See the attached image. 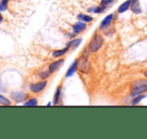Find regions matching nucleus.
I'll return each mask as SVG.
<instances>
[{"label": "nucleus", "mask_w": 147, "mask_h": 139, "mask_svg": "<svg viewBox=\"0 0 147 139\" xmlns=\"http://www.w3.org/2000/svg\"><path fill=\"white\" fill-rule=\"evenodd\" d=\"M90 55L91 53L88 49V47H85L82 51L80 55V57H78L79 59V65H78V71L80 73H82L83 75H88L90 74L91 71V63H90Z\"/></svg>", "instance_id": "obj_1"}, {"label": "nucleus", "mask_w": 147, "mask_h": 139, "mask_svg": "<svg viewBox=\"0 0 147 139\" xmlns=\"http://www.w3.org/2000/svg\"><path fill=\"white\" fill-rule=\"evenodd\" d=\"M141 94H147V78L138 79L130 84V98Z\"/></svg>", "instance_id": "obj_2"}, {"label": "nucleus", "mask_w": 147, "mask_h": 139, "mask_svg": "<svg viewBox=\"0 0 147 139\" xmlns=\"http://www.w3.org/2000/svg\"><path fill=\"white\" fill-rule=\"evenodd\" d=\"M104 43L105 40L103 35L98 30H96L94 32V34L92 35V37H91L89 43L87 45V47H88L91 53H97L103 47Z\"/></svg>", "instance_id": "obj_3"}, {"label": "nucleus", "mask_w": 147, "mask_h": 139, "mask_svg": "<svg viewBox=\"0 0 147 139\" xmlns=\"http://www.w3.org/2000/svg\"><path fill=\"white\" fill-rule=\"evenodd\" d=\"M29 94L22 90H12L9 93V98L12 101V103L16 105L23 104L28 99Z\"/></svg>", "instance_id": "obj_4"}, {"label": "nucleus", "mask_w": 147, "mask_h": 139, "mask_svg": "<svg viewBox=\"0 0 147 139\" xmlns=\"http://www.w3.org/2000/svg\"><path fill=\"white\" fill-rule=\"evenodd\" d=\"M47 80H38L36 82H31L28 85V91L30 94L32 95H37L40 94L41 92L45 90V88L47 87Z\"/></svg>", "instance_id": "obj_5"}, {"label": "nucleus", "mask_w": 147, "mask_h": 139, "mask_svg": "<svg viewBox=\"0 0 147 139\" xmlns=\"http://www.w3.org/2000/svg\"><path fill=\"white\" fill-rule=\"evenodd\" d=\"M65 61V59H61V57L55 59L53 61L49 63V65H47V69H49V71L51 73V74H55V73H57L59 70H61V67H63Z\"/></svg>", "instance_id": "obj_6"}, {"label": "nucleus", "mask_w": 147, "mask_h": 139, "mask_svg": "<svg viewBox=\"0 0 147 139\" xmlns=\"http://www.w3.org/2000/svg\"><path fill=\"white\" fill-rule=\"evenodd\" d=\"M53 106L63 105V85H59L55 89L53 98Z\"/></svg>", "instance_id": "obj_7"}, {"label": "nucleus", "mask_w": 147, "mask_h": 139, "mask_svg": "<svg viewBox=\"0 0 147 139\" xmlns=\"http://www.w3.org/2000/svg\"><path fill=\"white\" fill-rule=\"evenodd\" d=\"M88 28V23L83 22L81 20H78L77 22H75L73 25H71V31H74L77 34H81V33L85 32Z\"/></svg>", "instance_id": "obj_8"}, {"label": "nucleus", "mask_w": 147, "mask_h": 139, "mask_svg": "<svg viewBox=\"0 0 147 139\" xmlns=\"http://www.w3.org/2000/svg\"><path fill=\"white\" fill-rule=\"evenodd\" d=\"M114 16H115L114 13H110V14L106 15V17H104V18L102 19V21L100 22V25H99V30L103 31L104 29H106L107 27L111 26L112 22L114 21Z\"/></svg>", "instance_id": "obj_9"}, {"label": "nucleus", "mask_w": 147, "mask_h": 139, "mask_svg": "<svg viewBox=\"0 0 147 139\" xmlns=\"http://www.w3.org/2000/svg\"><path fill=\"white\" fill-rule=\"evenodd\" d=\"M78 65H79V59H76L73 63L69 65V69L67 70V72H65V79H69V78H71L74 75L76 74L77 71H78Z\"/></svg>", "instance_id": "obj_10"}, {"label": "nucleus", "mask_w": 147, "mask_h": 139, "mask_svg": "<svg viewBox=\"0 0 147 139\" xmlns=\"http://www.w3.org/2000/svg\"><path fill=\"white\" fill-rule=\"evenodd\" d=\"M130 10L135 15H139L142 13V7H141L140 4V0H131Z\"/></svg>", "instance_id": "obj_11"}, {"label": "nucleus", "mask_w": 147, "mask_h": 139, "mask_svg": "<svg viewBox=\"0 0 147 139\" xmlns=\"http://www.w3.org/2000/svg\"><path fill=\"white\" fill-rule=\"evenodd\" d=\"M83 43V37H75V38L73 39H69V41L67 43V45L65 47H67L69 49H73V51H75V49H77L81 45V43Z\"/></svg>", "instance_id": "obj_12"}, {"label": "nucleus", "mask_w": 147, "mask_h": 139, "mask_svg": "<svg viewBox=\"0 0 147 139\" xmlns=\"http://www.w3.org/2000/svg\"><path fill=\"white\" fill-rule=\"evenodd\" d=\"M69 51H71V49L67 47H65L59 49H55V51H53V53H51V57H53V59H59V57H63V55H67Z\"/></svg>", "instance_id": "obj_13"}, {"label": "nucleus", "mask_w": 147, "mask_h": 139, "mask_svg": "<svg viewBox=\"0 0 147 139\" xmlns=\"http://www.w3.org/2000/svg\"><path fill=\"white\" fill-rule=\"evenodd\" d=\"M77 19L83 21V22L91 23L94 21V16L91 15L90 13H79V14L77 15Z\"/></svg>", "instance_id": "obj_14"}, {"label": "nucleus", "mask_w": 147, "mask_h": 139, "mask_svg": "<svg viewBox=\"0 0 147 139\" xmlns=\"http://www.w3.org/2000/svg\"><path fill=\"white\" fill-rule=\"evenodd\" d=\"M130 5H131V0H125L124 2H122V4L119 5L118 9H117V13L118 14H123L126 11H128L130 9Z\"/></svg>", "instance_id": "obj_15"}, {"label": "nucleus", "mask_w": 147, "mask_h": 139, "mask_svg": "<svg viewBox=\"0 0 147 139\" xmlns=\"http://www.w3.org/2000/svg\"><path fill=\"white\" fill-rule=\"evenodd\" d=\"M146 97H147V94H141V95H137V96H135V97H132L130 101V105L136 106V105L140 104L144 99H146Z\"/></svg>", "instance_id": "obj_16"}, {"label": "nucleus", "mask_w": 147, "mask_h": 139, "mask_svg": "<svg viewBox=\"0 0 147 139\" xmlns=\"http://www.w3.org/2000/svg\"><path fill=\"white\" fill-rule=\"evenodd\" d=\"M51 73L49 71V69H45V70H41V71H39L38 73H37V78L39 79V80H49V78L51 76Z\"/></svg>", "instance_id": "obj_17"}, {"label": "nucleus", "mask_w": 147, "mask_h": 139, "mask_svg": "<svg viewBox=\"0 0 147 139\" xmlns=\"http://www.w3.org/2000/svg\"><path fill=\"white\" fill-rule=\"evenodd\" d=\"M22 105L23 106H32V107L37 106V105H38V99L35 96H31V97L29 96L28 99H27Z\"/></svg>", "instance_id": "obj_18"}, {"label": "nucleus", "mask_w": 147, "mask_h": 139, "mask_svg": "<svg viewBox=\"0 0 147 139\" xmlns=\"http://www.w3.org/2000/svg\"><path fill=\"white\" fill-rule=\"evenodd\" d=\"M12 105V101L10 98H7L4 94L0 93V106H11Z\"/></svg>", "instance_id": "obj_19"}, {"label": "nucleus", "mask_w": 147, "mask_h": 139, "mask_svg": "<svg viewBox=\"0 0 147 139\" xmlns=\"http://www.w3.org/2000/svg\"><path fill=\"white\" fill-rule=\"evenodd\" d=\"M9 0H0V11L4 12L8 9Z\"/></svg>", "instance_id": "obj_20"}, {"label": "nucleus", "mask_w": 147, "mask_h": 139, "mask_svg": "<svg viewBox=\"0 0 147 139\" xmlns=\"http://www.w3.org/2000/svg\"><path fill=\"white\" fill-rule=\"evenodd\" d=\"M107 9H108V8H107L106 6H104V5H102V4H99V5H97V6H96V9H95L94 14H102V13H104Z\"/></svg>", "instance_id": "obj_21"}, {"label": "nucleus", "mask_w": 147, "mask_h": 139, "mask_svg": "<svg viewBox=\"0 0 147 139\" xmlns=\"http://www.w3.org/2000/svg\"><path fill=\"white\" fill-rule=\"evenodd\" d=\"M114 3H115V0H101L100 4L106 6L107 8H110V7L112 6Z\"/></svg>", "instance_id": "obj_22"}, {"label": "nucleus", "mask_w": 147, "mask_h": 139, "mask_svg": "<svg viewBox=\"0 0 147 139\" xmlns=\"http://www.w3.org/2000/svg\"><path fill=\"white\" fill-rule=\"evenodd\" d=\"M67 35V37H69V39H73V38H75V37L78 36V34H77V33H75L74 31H71V32H69Z\"/></svg>", "instance_id": "obj_23"}, {"label": "nucleus", "mask_w": 147, "mask_h": 139, "mask_svg": "<svg viewBox=\"0 0 147 139\" xmlns=\"http://www.w3.org/2000/svg\"><path fill=\"white\" fill-rule=\"evenodd\" d=\"M6 92H7V89L3 86L2 82L0 81V93H6Z\"/></svg>", "instance_id": "obj_24"}, {"label": "nucleus", "mask_w": 147, "mask_h": 139, "mask_svg": "<svg viewBox=\"0 0 147 139\" xmlns=\"http://www.w3.org/2000/svg\"><path fill=\"white\" fill-rule=\"evenodd\" d=\"M95 9H96V5L95 6H90L88 7V9H87V11H88V13H94L95 12Z\"/></svg>", "instance_id": "obj_25"}, {"label": "nucleus", "mask_w": 147, "mask_h": 139, "mask_svg": "<svg viewBox=\"0 0 147 139\" xmlns=\"http://www.w3.org/2000/svg\"><path fill=\"white\" fill-rule=\"evenodd\" d=\"M3 19H4V17H3L2 12H1V11H0V23L2 22V21H3Z\"/></svg>", "instance_id": "obj_26"}, {"label": "nucleus", "mask_w": 147, "mask_h": 139, "mask_svg": "<svg viewBox=\"0 0 147 139\" xmlns=\"http://www.w3.org/2000/svg\"><path fill=\"white\" fill-rule=\"evenodd\" d=\"M143 77H144V78H147V69L143 72Z\"/></svg>", "instance_id": "obj_27"}, {"label": "nucleus", "mask_w": 147, "mask_h": 139, "mask_svg": "<svg viewBox=\"0 0 147 139\" xmlns=\"http://www.w3.org/2000/svg\"><path fill=\"white\" fill-rule=\"evenodd\" d=\"M51 105H53V102H47V107L51 106Z\"/></svg>", "instance_id": "obj_28"}, {"label": "nucleus", "mask_w": 147, "mask_h": 139, "mask_svg": "<svg viewBox=\"0 0 147 139\" xmlns=\"http://www.w3.org/2000/svg\"><path fill=\"white\" fill-rule=\"evenodd\" d=\"M115 1H116V0H115Z\"/></svg>", "instance_id": "obj_29"}]
</instances>
